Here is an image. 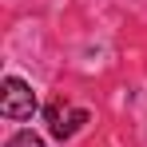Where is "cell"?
Listing matches in <instances>:
<instances>
[{
    "instance_id": "1",
    "label": "cell",
    "mask_w": 147,
    "mask_h": 147,
    "mask_svg": "<svg viewBox=\"0 0 147 147\" xmlns=\"http://www.w3.org/2000/svg\"><path fill=\"white\" fill-rule=\"evenodd\" d=\"M36 92L28 88L20 76H8L4 84H0V115L4 119H32L36 115Z\"/></svg>"
},
{
    "instance_id": "3",
    "label": "cell",
    "mask_w": 147,
    "mask_h": 147,
    "mask_svg": "<svg viewBox=\"0 0 147 147\" xmlns=\"http://www.w3.org/2000/svg\"><path fill=\"white\" fill-rule=\"evenodd\" d=\"M4 147H48V143H44L36 131H16V135H12V139H8Z\"/></svg>"
},
{
    "instance_id": "2",
    "label": "cell",
    "mask_w": 147,
    "mask_h": 147,
    "mask_svg": "<svg viewBox=\"0 0 147 147\" xmlns=\"http://www.w3.org/2000/svg\"><path fill=\"white\" fill-rule=\"evenodd\" d=\"M84 123H88V111H84V107L68 111V123H64V135H60V139H72V135L80 131V127H84Z\"/></svg>"
}]
</instances>
